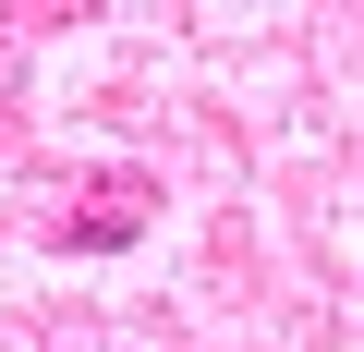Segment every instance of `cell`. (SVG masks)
I'll return each mask as SVG.
<instances>
[{
    "mask_svg": "<svg viewBox=\"0 0 364 352\" xmlns=\"http://www.w3.org/2000/svg\"><path fill=\"white\" fill-rule=\"evenodd\" d=\"M122 207H134V183H109V195H97V219H73V243H122V231H134Z\"/></svg>",
    "mask_w": 364,
    "mask_h": 352,
    "instance_id": "obj_1",
    "label": "cell"
}]
</instances>
